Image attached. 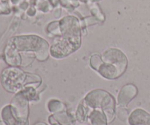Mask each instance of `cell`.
Listing matches in <instances>:
<instances>
[{
	"label": "cell",
	"mask_w": 150,
	"mask_h": 125,
	"mask_svg": "<svg viewBox=\"0 0 150 125\" xmlns=\"http://www.w3.org/2000/svg\"><path fill=\"white\" fill-rule=\"evenodd\" d=\"M6 50L14 54L18 51H33L40 61H44L48 56V42L42 38L35 35L18 36L13 38Z\"/></svg>",
	"instance_id": "cell-3"
},
{
	"label": "cell",
	"mask_w": 150,
	"mask_h": 125,
	"mask_svg": "<svg viewBox=\"0 0 150 125\" xmlns=\"http://www.w3.org/2000/svg\"><path fill=\"white\" fill-rule=\"evenodd\" d=\"M130 125H150V114L142 109H136L128 117Z\"/></svg>",
	"instance_id": "cell-7"
},
{
	"label": "cell",
	"mask_w": 150,
	"mask_h": 125,
	"mask_svg": "<svg viewBox=\"0 0 150 125\" xmlns=\"http://www.w3.org/2000/svg\"><path fill=\"white\" fill-rule=\"evenodd\" d=\"M89 108H90L87 106L83 101L79 104L76 111V119L79 122L83 123L88 120V117L90 114Z\"/></svg>",
	"instance_id": "cell-9"
},
{
	"label": "cell",
	"mask_w": 150,
	"mask_h": 125,
	"mask_svg": "<svg viewBox=\"0 0 150 125\" xmlns=\"http://www.w3.org/2000/svg\"><path fill=\"white\" fill-rule=\"evenodd\" d=\"M48 108L50 112L51 113H58L61 111H65L66 107L64 104L60 101L57 100H51L48 103Z\"/></svg>",
	"instance_id": "cell-10"
},
{
	"label": "cell",
	"mask_w": 150,
	"mask_h": 125,
	"mask_svg": "<svg viewBox=\"0 0 150 125\" xmlns=\"http://www.w3.org/2000/svg\"><path fill=\"white\" fill-rule=\"evenodd\" d=\"M116 114L117 117L122 121H125L128 119V111L127 109L124 108V107H118L116 110Z\"/></svg>",
	"instance_id": "cell-11"
},
{
	"label": "cell",
	"mask_w": 150,
	"mask_h": 125,
	"mask_svg": "<svg viewBox=\"0 0 150 125\" xmlns=\"http://www.w3.org/2000/svg\"><path fill=\"white\" fill-rule=\"evenodd\" d=\"M29 100L21 91L16 94L11 105L4 107L1 117L7 125H29Z\"/></svg>",
	"instance_id": "cell-2"
},
{
	"label": "cell",
	"mask_w": 150,
	"mask_h": 125,
	"mask_svg": "<svg viewBox=\"0 0 150 125\" xmlns=\"http://www.w3.org/2000/svg\"><path fill=\"white\" fill-rule=\"evenodd\" d=\"M138 89L134 85L127 84L122 87L117 98V103L120 107H126L136 96Z\"/></svg>",
	"instance_id": "cell-6"
},
{
	"label": "cell",
	"mask_w": 150,
	"mask_h": 125,
	"mask_svg": "<svg viewBox=\"0 0 150 125\" xmlns=\"http://www.w3.org/2000/svg\"><path fill=\"white\" fill-rule=\"evenodd\" d=\"M35 125H48V124H46L45 123H44V122H38V123H37V124H35Z\"/></svg>",
	"instance_id": "cell-12"
},
{
	"label": "cell",
	"mask_w": 150,
	"mask_h": 125,
	"mask_svg": "<svg viewBox=\"0 0 150 125\" xmlns=\"http://www.w3.org/2000/svg\"><path fill=\"white\" fill-rule=\"evenodd\" d=\"M91 67L106 79H115L125 72L127 59L117 48H108L102 55L94 54L90 58Z\"/></svg>",
	"instance_id": "cell-1"
},
{
	"label": "cell",
	"mask_w": 150,
	"mask_h": 125,
	"mask_svg": "<svg viewBox=\"0 0 150 125\" xmlns=\"http://www.w3.org/2000/svg\"><path fill=\"white\" fill-rule=\"evenodd\" d=\"M83 102L90 108L102 109L108 122H111L114 120L116 113L115 100L107 92L102 89L92 91L86 95Z\"/></svg>",
	"instance_id": "cell-4"
},
{
	"label": "cell",
	"mask_w": 150,
	"mask_h": 125,
	"mask_svg": "<svg viewBox=\"0 0 150 125\" xmlns=\"http://www.w3.org/2000/svg\"><path fill=\"white\" fill-rule=\"evenodd\" d=\"M31 74H26L20 69L9 67L1 73V82L3 87L10 92H18L23 89L26 83H33L29 78Z\"/></svg>",
	"instance_id": "cell-5"
},
{
	"label": "cell",
	"mask_w": 150,
	"mask_h": 125,
	"mask_svg": "<svg viewBox=\"0 0 150 125\" xmlns=\"http://www.w3.org/2000/svg\"><path fill=\"white\" fill-rule=\"evenodd\" d=\"M90 125H107V118L103 111L100 110H94L89 115Z\"/></svg>",
	"instance_id": "cell-8"
}]
</instances>
